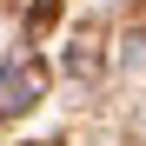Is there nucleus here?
I'll return each instance as SVG.
<instances>
[{"instance_id":"nucleus-1","label":"nucleus","mask_w":146,"mask_h":146,"mask_svg":"<svg viewBox=\"0 0 146 146\" xmlns=\"http://www.w3.org/2000/svg\"><path fill=\"white\" fill-rule=\"evenodd\" d=\"M33 93H40V73L33 66H7V73H0V113L33 106Z\"/></svg>"}]
</instances>
